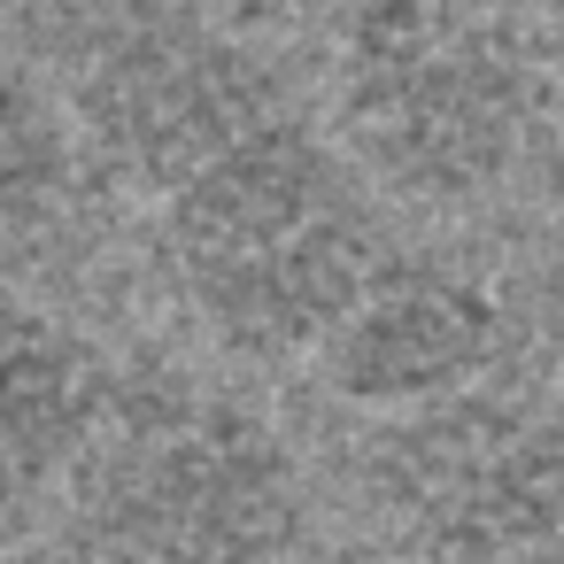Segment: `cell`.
Returning a JSON list of instances; mask_svg holds the SVG:
<instances>
[{
  "instance_id": "6da1fadb",
  "label": "cell",
  "mask_w": 564,
  "mask_h": 564,
  "mask_svg": "<svg viewBox=\"0 0 564 564\" xmlns=\"http://www.w3.org/2000/svg\"><path fill=\"white\" fill-rule=\"evenodd\" d=\"M171 271L225 348L271 364L325 348L379 256L340 163L279 117L171 194Z\"/></svg>"
},
{
  "instance_id": "7a4b0ae2",
  "label": "cell",
  "mask_w": 564,
  "mask_h": 564,
  "mask_svg": "<svg viewBox=\"0 0 564 564\" xmlns=\"http://www.w3.org/2000/svg\"><path fill=\"white\" fill-rule=\"evenodd\" d=\"M533 63L471 0H356L340 117L379 178L425 202L495 186L533 132Z\"/></svg>"
},
{
  "instance_id": "3957f363",
  "label": "cell",
  "mask_w": 564,
  "mask_h": 564,
  "mask_svg": "<svg viewBox=\"0 0 564 564\" xmlns=\"http://www.w3.org/2000/svg\"><path fill=\"white\" fill-rule=\"evenodd\" d=\"M394 533L441 564H510L564 541V425L518 394L464 387L402 410L371 448Z\"/></svg>"
},
{
  "instance_id": "277c9868",
  "label": "cell",
  "mask_w": 564,
  "mask_h": 564,
  "mask_svg": "<svg viewBox=\"0 0 564 564\" xmlns=\"http://www.w3.org/2000/svg\"><path fill=\"white\" fill-rule=\"evenodd\" d=\"M109 518L163 564H263L302 525V479L263 417L186 402L124 441L109 464Z\"/></svg>"
},
{
  "instance_id": "5b68a950",
  "label": "cell",
  "mask_w": 564,
  "mask_h": 564,
  "mask_svg": "<svg viewBox=\"0 0 564 564\" xmlns=\"http://www.w3.org/2000/svg\"><path fill=\"white\" fill-rule=\"evenodd\" d=\"M78 117L124 178L178 194L202 163L279 124V78L271 63H256V47L225 32L132 24L94 55L78 86Z\"/></svg>"
},
{
  "instance_id": "8992f818",
  "label": "cell",
  "mask_w": 564,
  "mask_h": 564,
  "mask_svg": "<svg viewBox=\"0 0 564 564\" xmlns=\"http://www.w3.org/2000/svg\"><path fill=\"white\" fill-rule=\"evenodd\" d=\"M502 348V302L441 263H379L356 310L325 333V379L356 410L402 417L425 402H448L487 379Z\"/></svg>"
},
{
  "instance_id": "52a82bcc",
  "label": "cell",
  "mask_w": 564,
  "mask_h": 564,
  "mask_svg": "<svg viewBox=\"0 0 564 564\" xmlns=\"http://www.w3.org/2000/svg\"><path fill=\"white\" fill-rule=\"evenodd\" d=\"M101 425V364L63 325L0 302V510L78 456Z\"/></svg>"
},
{
  "instance_id": "ba28073f",
  "label": "cell",
  "mask_w": 564,
  "mask_h": 564,
  "mask_svg": "<svg viewBox=\"0 0 564 564\" xmlns=\"http://www.w3.org/2000/svg\"><path fill=\"white\" fill-rule=\"evenodd\" d=\"M70 178L63 117L40 101V86L0 55V225H32Z\"/></svg>"
},
{
  "instance_id": "9c48e42d",
  "label": "cell",
  "mask_w": 564,
  "mask_h": 564,
  "mask_svg": "<svg viewBox=\"0 0 564 564\" xmlns=\"http://www.w3.org/2000/svg\"><path fill=\"white\" fill-rule=\"evenodd\" d=\"M9 564H47V556H9Z\"/></svg>"
}]
</instances>
